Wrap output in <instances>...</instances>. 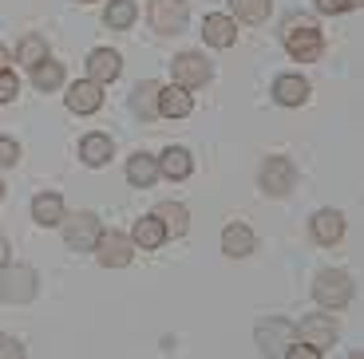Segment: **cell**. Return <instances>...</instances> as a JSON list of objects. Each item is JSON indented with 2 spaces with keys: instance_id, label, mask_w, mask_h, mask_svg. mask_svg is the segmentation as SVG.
I'll use <instances>...</instances> for the list:
<instances>
[{
  "instance_id": "obj_8",
  "label": "cell",
  "mask_w": 364,
  "mask_h": 359,
  "mask_svg": "<svg viewBox=\"0 0 364 359\" xmlns=\"http://www.w3.org/2000/svg\"><path fill=\"white\" fill-rule=\"evenodd\" d=\"M293 162L289 158H265L262 162V189L265 194H273V198H282V194H289L293 189Z\"/></svg>"
},
{
  "instance_id": "obj_16",
  "label": "cell",
  "mask_w": 364,
  "mask_h": 359,
  "mask_svg": "<svg viewBox=\"0 0 364 359\" xmlns=\"http://www.w3.org/2000/svg\"><path fill=\"white\" fill-rule=\"evenodd\" d=\"M313 237H317L321 245H337L341 237H345V217H341L337 209H321V214H313Z\"/></svg>"
},
{
  "instance_id": "obj_4",
  "label": "cell",
  "mask_w": 364,
  "mask_h": 359,
  "mask_svg": "<svg viewBox=\"0 0 364 359\" xmlns=\"http://www.w3.org/2000/svg\"><path fill=\"white\" fill-rule=\"evenodd\" d=\"M36 292H40V277L32 269H24V265H16V269H9L0 277V297L9 304H28V300H36Z\"/></svg>"
},
{
  "instance_id": "obj_19",
  "label": "cell",
  "mask_w": 364,
  "mask_h": 359,
  "mask_svg": "<svg viewBox=\"0 0 364 359\" xmlns=\"http://www.w3.org/2000/svg\"><path fill=\"white\" fill-rule=\"evenodd\" d=\"M191 170H194V158H191V150H182V146H171V150L159 158V174H166V178H174V182L191 178Z\"/></svg>"
},
{
  "instance_id": "obj_26",
  "label": "cell",
  "mask_w": 364,
  "mask_h": 359,
  "mask_svg": "<svg viewBox=\"0 0 364 359\" xmlns=\"http://www.w3.org/2000/svg\"><path fill=\"white\" fill-rule=\"evenodd\" d=\"M48 60V44L44 36H24L16 48V63H24V67H36V63Z\"/></svg>"
},
{
  "instance_id": "obj_25",
  "label": "cell",
  "mask_w": 364,
  "mask_h": 359,
  "mask_svg": "<svg viewBox=\"0 0 364 359\" xmlns=\"http://www.w3.org/2000/svg\"><path fill=\"white\" fill-rule=\"evenodd\" d=\"M60 83H64V63L44 60V63L32 67V87H36V91H55Z\"/></svg>"
},
{
  "instance_id": "obj_27",
  "label": "cell",
  "mask_w": 364,
  "mask_h": 359,
  "mask_svg": "<svg viewBox=\"0 0 364 359\" xmlns=\"http://www.w3.org/2000/svg\"><path fill=\"white\" fill-rule=\"evenodd\" d=\"M135 0H111L107 4V12H103V20H107L111 28H131L135 24Z\"/></svg>"
},
{
  "instance_id": "obj_35",
  "label": "cell",
  "mask_w": 364,
  "mask_h": 359,
  "mask_svg": "<svg viewBox=\"0 0 364 359\" xmlns=\"http://www.w3.org/2000/svg\"><path fill=\"white\" fill-rule=\"evenodd\" d=\"M4 67H9V52H4V48H0V72H4Z\"/></svg>"
},
{
  "instance_id": "obj_21",
  "label": "cell",
  "mask_w": 364,
  "mask_h": 359,
  "mask_svg": "<svg viewBox=\"0 0 364 359\" xmlns=\"http://www.w3.org/2000/svg\"><path fill=\"white\" fill-rule=\"evenodd\" d=\"M111 154H115V143H111L107 135H87L80 143V158L87 162V166H107Z\"/></svg>"
},
{
  "instance_id": "obj_34",
  "label": "cell",
  "mask_w": 364,
  "mask_h": 359,
  "mask_svg": "<svg viewBox=\"0 0 364 359\" xmlns=\"http://www.w3.org/2000/svg\"><path fill=\"white\" fill-rule=\"evenodd\" d=\"M4 265H9V237L0 233V269H4Z\"/></svg>"
},
{
  "instance_id": "obj_18",
  "label": "cell",
  "mask_w": 364,
  "mask_h": 359,
  "mask_svg": "<svg viewBox=\"0 0 364 359\" xmlns=\"http://www.w3.org/2000/svg\"><path fill=\"white\" fill-rule=\"evenodd\" d=\"M273 95L282 107H301V103L309 99V83L301 79V75H282V79L273 83Z\"/></svg>"
},
{
  "instance_id": "obj_14",
  "label": "cell",
  "mask_w": 364,
  "mask_h": 359,
  "mask_svg": "<svg viewBox=\"0 0 364 359\" xmlns=\"http://www.w3.org/2000/svg\"><path fill=\"white\" fill-rule=\"evenodd\" d=\"M202 36H206L210 48H230L237 40V28L230 16H222V12H210L206 20H202Z\"/></svg>"
},
{
  "instance_id": "obj_37",
  "label": "cell",
  "mask_w": 364,
  "mask_h": 359,
  "mask_svg": "<svg viewBox=\"0 0 364 359\" xmlns=\"http://www.w3.org/2000/svg\"><path fill=\"white\" fill-rule=\"evenodd\" d=\"M80 4H91V0H80Z\"/></svg>"
},
{
  "instance_id": "obj_10",
  "label": "cell",
  "mask_w": 364,
  "mask_h": 359,
  "mask_svg": "<svg viewBox=\"0 0 364 359\" xmlns=\"http://www.w3.org/2000/svg\"><path fill=\"white\" fill-rule=\"evenodd\" d=\"M68 107H72L75 115H95V111L103 107V83H95V79L72 83V91H68Z\"/></svg>"
},
{
  "instance_id": "obj_29",
  "label": "cell",
  "mask_w": 364,
  "mask_h": 359,
  "mask_svg": "<svg viewBox=\"0 0 364 359\" xmlns=\"http://www.w3.org/2000/svg\"><path fill=\"white\" fill-rule=\"evenodd\" d=\"M16 91H20V79L4 67V72H0V103H12L16 99Z\"/></svg>"
},
{
  "instance_id": "obj_3",
  "label": "cell",
  "mask_w": 364,
  "mask_h": 359,
  "mask_svg": "<svg viewBox=\"0 0 364 359\" xmlns=\"http://www.w3.org/2000/svg\"><path fill=\"white\" fill-rule=\"evenodd\" d=\"M64 225V241H68V249H75V253H91L95 249V241H100V233H103V225H100V217L95 214H75L72 221H60Z\"/></svg>"
},
{
  "instance_id": "obj_12",
  "label": "cell",
  "mask_w": 364,
  "mask_h": 359,
  "mask_svg": "<svg viewBox=\"0 0 364 359\" xmlns=\"http://www.w3.org/2000/svg\"><path fill=\"white\" fill-rule=\"evenodd\" d=\"M191 111H194L191 87H178V83H171V87H159V115H166V118H186Z\"/></svg>"
},
{
  "instance_id": "obj_9",
  "label": "cell",
  "mask_w": 364,
  "mask_h": 359,
  "mask_svg": "<svg viewBox=\"0 0 364 359\" xmlns=\"http://www.w3.org/2000/svg\"><path fill=\"white\" fill-rule=\"evenodd\" d=\"M297 336H301V343H309V348H317L325 355V348H333V340H337V328L325 316H309V320L297 324Z\"/></svg>"
},
{
  "instance_id": "obj_31",
  "label": "cell",
  "mask_w": 364,
  "mask_h": 359,
  "mask_svg": "<svg viewBox=\"0 0 364 359\" xmlns=\"http://www.w3.org/2000/svg\"><path fill=\"white\" fill-rule=\"evenodd\" d=\"M24 355V343L12 340V336H0V359H20Z\"/></svg>"
},
{
  "instance_id": "obj_11",
  "label": "cell",
  "mask_w": 364,
  "mask_h": 359,
  "mask_svg": "<svg viewBox=\"0 0 364 359\" xmlns=\"http://www.w3.org/2000/svg\"><path fill=\"white\" fill-rule=\"evenodd\" d=\"M289 340H293V328L285 320H265L262 328H257V348H262L265 355H285Z\"/></svg>"
},
{
  "instance_id": "obj_15",
  "label": "cell",
  "mask_w": 364,
  "mask_h": 359,
  "mask_svg": "<svg viewBox=\"0 0 364 359\" xmlns=\"http://www.w3.org/2000/svg\"><path fill=\"white\" fill-rule=\"evenodd\" d=\"M131 111H135V118H143V123H151V118H159V83L143 79L135 91H131Z\"/></svg>"
},
{
  "instance_id": "obj_20",
  "label": "cell",
  "mask_w": 364,
  "mask_h": 359,
  "mask_svg": "<svg viewBox=\"0 0 364 359\" xmlns=\"http://www.w3.org/2000/svg\"><path fill=\"white\" fill-rule=\"evenodd\" d=\"M32 217H36V225H44V229L60 225L64 221V198H60V194H40V198L32 201Z\"/></svg>"
},
{
  "instance_id": "obj_17",
  "label": "cell",
  "mask_w": 364,
  "mask_h": 359,
  "mask_svg": "<svg viewBox=\"0 0 364 359\" xmlns=\"http://www.w3.org/2000/svg\"><path fill=\"white\" fill-rule=\"evenodd\" d=\"M222 253L226 257H250L254 253V229L250 225H226V233H222Z\"/></svg>"
},
{
  "instance_id": "obj_5",
  "label": "cell",
  "mask_w": 364,
  "mask_h": 359,
  "mask_svg": "<svg viewBox=\"0 0 364 359\" xmlns=\"http://www.w3.org/2000/svg\"><path fill=\"white\" fill-rule=\"evenodd\" d=\"M131 253H135V241H131L127 233H115V229L100 233V241H95V257H100V265H107V269H127Z\"/></svg>"
},
{
  "instance_id": "obj_36",
  "label": "cell",
  "mask_w": 364,
  "mask_h": 359,
  "mask_svg": "<svg viewBox=\"0 0 364 359\" xmlns=\"http://www.w3.org/2000/svg\"><path fill=\"white\" fill-rule=\"evenodd\" d=\"M0 198H4V186H0Z\"/></svg>"
},
{
  "instance_id": "obj_23",
  "label": "cell",
  "mask_w": 364,
  "mask_h": 359,
  "mask_svg": "<svg viewBox=\"0 0 364 359\" xmlns=\"http://www.w3.org/2000/svg\"><path fill=\"white\" fill-rule=\"evenodd\" d=\"M155 178H159V158H151V154H131V162H127L131 186H151Z\"/></svg>"
},
{
  "instance_id": "obj_30",
  "label": "cell",
  "mask_w": 364,
  "mask_h": 359,
  "mask_svg": "<svg viewBox=\"0 0 364 359\" xmlns=\"http://www.w3.org/2000/svg\"><path fill=\"white\" fill-rule=\"evenodd\" d=\"M20 162V146L12 138H0V166H16Z\"/></svg>"
},
{
  "instance_id": "obj_2",
  "label": "cell",
  "mask_w": 364,
  "mask_h": 359,
  "mask_svg": "<svg viewBox=\"0 0 364 359\" xmlns=\"http://www.w3.org/2000/svg\"><path fill=\"white\" fill-rule=\"evenodd\" d=\"M313 297H317L321 308H345L353 300V280H348V272L328 269L313 280Z\"/></svg>"
},
{
  "instance_id": "obj_6",
  "label": "cell",
  "mask_w": 364,
  "mask_h": 359,
  "mask_svg": "<svg viewBox=\"0 0 364 359\" xmlns=\"http://www.w3.org/2000/svg\"><path fill=\"white\" fill-rule=\"evenodd\" d=\"M186 20H191V12H186L182 0H155V4H151V24H155V32H163V36L186 32Z\"/></svg>"
},
{
  "instance_id": "obj_1",
  "label": "cell",
  "mask_w": 364,
  "mask_h": 359,
  "mask_svg": "<svg viewBox=\"0 0 364 359\" xmlns=\"http://www.w3.org/2000/svg\"><path fill=\"white\" fill-rule=\"evenodd\" d=\"M285 48H289L293 60L313 63V60H321V52H325V40H321V32H317V24H313V20L297 16V20H289V24H285Z\"/></svg>"
},
{
  "instance_id": "obj_13",
  "label": "cell",
  "mask_w": 364,
  "mask_h": 359,
  "mask_svg": "<svg viewBox=\"0 0 364 359\" xmlns=\"http://www.w3.org/2000/svg\"><path fill=\"white\" fill-rule=\"evenodd\" d=\"M119 72H123V60H119V52H111V48H95V52L87 55V75L95 83H111Z\"/></svg>"
},
{
  "instance_id": "obj_33",
  "label": "cell",
  "mask_w": 364,
  "mask_h": 359,
  "mask_svg": "<svg viewBox=\"0 0 364 359\" xmlns=\"http://www.w3.org/2000/svg\"><path fill=\"white\" fill-rule=\"evenodd\" d=\"M353 4H356V0H317L321 12H348Z\"/></svg>"
},
{
  "instance_id": "obj_28",
  "label": "cell",
  "mask_w": 364,
  "mask_h": 359,
  "mask_svg": "<svg viewBox=\"0 0 364 359\" xmlns=\"http://www.w3.org/2000/svg\"><path fill=\"white\" fill-rule=\"evenodd\" d=\"M237 12V20H246V24H262L269 16V0H230Z\"/></svg>"
},
{
  "instance_id": "obj_22",
  "label": "cell",
  "mask_w": 364,
  "mask_h": 359,
  "mask_svg": "<svg viewBox=\"0 0 364 359\" xmlns=\"http://www.w3.org/2000/svg\"><path fill=\"white\" fill-rule=\"evenodd\" d=\"M155 217L163 221L166 237H182L186 225H191V214H186V206H178V201H163V206L155 209Z\"/></svg>"
},
{
  "instance_id": "obj_7",
  "label": "cell",
  "mask_w": 364,
  "mask_h": 359,
  "mask_svg": "<svg viewBox=\"0 0 364 359\" xmlns=\"http://www.w3.org/2000/svg\"><path fill=\"white\" fill-rule=\"evenodd\" d=\"M171 72H174V83H178V87H202V83L210 79V60L198 52H182V55H174Z\"/></svg>"
},
{
  "instance_id": "obj_32",
  "label": "cell",
  "mask_w": 364,
  "mask_h": 359,
  "mask_svg": "<svg viewBox=\"0 0 364 359\" xmlns=\"http://www.w3.org/2000/svg\"><path fill=\"white\" fill-rule=\"evenodd\" d=\"M285 355H289V359H321V351L309 348V343H297V348L289 343V348H285Z\"/></svg>"
},
{
  "instance_id": "obj_24",
  "label": "cell",
  "mask_w": 364,
  "mask_h": 359,
  "mask_svg": "<svg viewBox=\"0 0 364 359\" xmlns=\"http://www.w3.org/2000/svg\"><path fill=\"white\" fill-rule=\"evenodd\" d=\"M163 241H166L163 221H159L155 214H151V217H139V221H135V245H139V249H159Z\"/></svg>"
}]
</instances>
